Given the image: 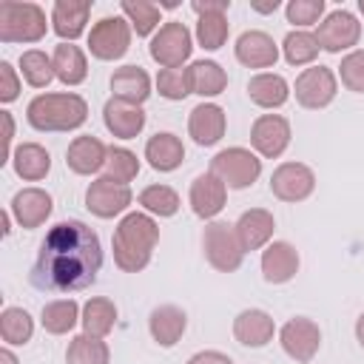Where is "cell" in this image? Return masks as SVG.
<instances>
[{
	"instance_id": "1",
	"label": "cell",
	"mask_w": 364,
	"mask_h": 364,
	"mask_svg": "<svg viewBox=\"0 0 364 364\" xmlns=\"http://www.w3.org/2000/svg\"><path fill=\"white\" fill-rule=\"evenodd\" d=\"M102 267L100 236L80 219L57 222L40 242L31 284L51 293H74L97 282Z\"/></svg>"
},
{
	"instance_id": "2",
	"label": "cell",
	"mask_w": 364,
	"mask_h": 364,
	"mask_svg": "<svg viewBox=\"0 0 364 364\" xmlns=\"http://www.w3.org/2000/svg\"><path fill=\"white\" fill-rule=\"evenodd\" d=\"M159 242V228L148 213H128L114 230V262L125 273H139L148 267L154 247Z\"/></svg>"
},
{
	"instance_id": "3",
	"label": "cell",
	"mask_w": 364,
	"mask_h": 364,
	"mask_svg": "<svg viewBox=\"0 0 364 364\" xmlns=\"http://www.w3.org/2000/svg\"><path fill=\"white\" fill-rule=\"evenodd\" d=\"M26 119L34 131H74L88 119V105L80 94H37L28 108Z\"/></svg>"
},
{
	"instance_id": "4",
	"label": "cell",
	"mask_w": 364,
	"mask_h": 364,
	"mask_svg": "<svg viewBox=\"0 0 364 364\" xmlns=\"http://www.w3.org/2000/svg\"><path fill=\"white\" fill-rule=\"evenodd\" d=\"M46 34V11L37 3H0V40L3 43H37Z\"/></svg>"
},
{
	"instance_id": "5",
	"label": "cell",
	"mask_w": 364,
	"mask_h": 364,
	"mask_svg": "<svg viewBox=\"0 0 364 364\" xmlns=\"http://www.w3.org/2000/svg\"><path fill=\"white\" fill-rule=\"evenodd\" d=\"M202 245H205V256H208L210 267H216L219 273H233V270L242 267L245 247H242L233 225H228V222H210L205 228Z\"/></svg>"
},
{
	"instance_id": "6",
	"label": "cell",
	"mask_w": 364,
	"mask_h": 364,
	"mask_svg": "<svg viewBox=\"0 0 364 364\" xmlns=\"http://www.w3.org/2000/svg\"><path fill=\"white\" fill-rule=\"evenodd\" d=\"M210 173H216L228 188H247L262 173V159L247 148H225L210 159Z\"/></svg>"
},
{
	"instance_id": "7",
	"label": "cell",
	"mask_w": 364,
	"mask_h": 364,
	"mask_svg": "<svg viewBox=\"0 0 364 364\" xmlns=\"http://www.w3.org/2000/svg\"><path fill=\"white\" fill-rule=\"evenodd\" d=\"M131 48V23L122 17H102L91 26L88 51L97 60H119Z\"/></svg>"
},
{
	"instance_id": "8",
	"label": "cell",
	"mask_w": 364,
	"mask_h": 364,
	"mask_svg": "<svg viewBox=\"0 0 364 364\" xmlns=\"http://www.w3.org/2000/svg\"><path fill=\"white\" fill-rule=\"evenodd\" d=\"M191 51H193L191 31H188V26L179 23V20L165 23V26L154 34V40H151V57H154L159 65H165V68H179V65L191 57Z\"/></svg>"
},
{
	"instance_id": "9",
	"label": "cell",
	"mask_w": 364,
	"mask_h": 364,
	"mask_svg": "<svg viewBox=\"0 0 364 364\" xmlns=\"http://www.w3.org/2000/svg\"><path fill=\"white\" fill-rule=\"evenodd\" d=\"M336 91H338V82L327 65H310L296 77V100L310 111L330 105L336 100Z\"/></svg>"
},
{
	"instance_id": "10",
	"label": "cell",
	"mask_w": 364,
	"mask_h": 364,
	"mask_svg": "<svg viewBox=\"0 0 364 364\" xmlns=\"http://www.w3.org/2000/svg\"><path fill=\"white\" fill-rule=\"evenodd\" d=\"M131 188L111 176H100L85 191V208L100 219H114L131 205Z\"/></svg>"
},
{
	"instance_id": "11",
	"label": "cell",
	"mask_w": 364,
	"mask_h": 364,
	"mask_svg": "<svg viewBox=\"0 0 364 364\" xmlns=\"http://www.w3.org/2000/svg\"><path fill=\"white\" fill-rule=\"evenodd\" d=\"M279 341H282V350L299 361V364H307L313 361V355L318 353V344H321V330L313 318H304V316H296L290 318L282 333H279Z\"/></svg>"
},
{
	"instance_id": "12",
	"label": "cell",
	"mask_w": 364,
	"mask_h": 364,
	"mask_svg": "<svg viewBox=\"0 0 364 364\" xmlns=\"http://www.w3.org/2000/svg\"><path fill=\"white\" fill-rule=\"evenodd\" d=\"M316 173L301 162H282L270 176V191L282 202H301L313 193Z\"/></svg>"
},
{
	"instance_id": "13",
	"label": "cell",
	"mask_w": 364,
	"mask_h": 364,
	"mask_svg": "<svg viewBox=\"0 0 364 364\" xmlns=\"http://www.w3.org/2000/svg\"><path fill=\"white\" fill-rule=\"evenodd\" d=\"M358 37H361V23H358L350 11H344V9L330 11V14L318 23V31H316L318 46H321L324 51H333V54H338V51H344V48H353V46L358 43Z\"/></svg>"
},
{
	"instance_id": "14",
	"label": "cell",
	"mask_w": 364,
	"mask_h": 364,
	"mask_svg": "<svg viewBox=\"0 0 364 364\" xmlns=\"http://www.w3.org/2000/svg\"><path fill=\"white\" fill-rule=\"evenodd\" d=\"M250 142L262 156L276 159L290 145V122L279 114H262L250 128Z\"/></svg>"
},
{
	"instance_id": "15",
	"label": "cell",
	"mask_w": 364,
	"mask_h": 364,
	"mask_svg": "<svg viewBox=\"0 0 364 364\" xmlns=\"http://www.w3.org/2000/svg\"><path fill=\"white\" fill-rule=\"evenodd\" d=\"M191 210L199 216V219H213L222 208H225V199H228V185L216 176V173H199L193 182H191Z\"/></svg>"
},
{
	"instance_id": "16",
	"label": "cell",
	"mask_w": 364,
	"mask_h": 364,
	"mask_svg": "<svg viewBox=\"0 0 364 364\" xmlns=\"http://www.w3.org/2000/svg\"><path fill=\"white\" fill-rule=\"evenodd\" d=\"M51 196L43 188H23L20 193H14L11 199V216L17 219L20 228L31 230L40 228L48 216H51Z\"/></svg>"
},
{
	"instance_id": "17",
	"label": "cell",
	"mask_w": 364,
	"mask_h": 364,
	"mask_svg": "<svg viewBox=\"0 0 364 364\" xmlns=\"http://www.w3.org/2000/svg\"><path fill=\"white\" fill-rule=\"evenodd\" d=\"M233 230H236V236H239V242H242V247L247 253V250H259V247H264L270 242V236L276 230V222H273V213L270 210L250 208V210H245L236 219Z\"/></svg>"
},
{
	"instance_id": "18",
	"label": "cell",
	"mask_w": 364,
	"mask_h": 364,
	"mask_svg": "<svg viewBox=\"0 0 364 364\" xmlns=\"http://www.w3.org/2000/svg\"><path fill=\"white\" fill-rule=\"evenodd\" d=\"M236 60L247 68H270L279 60V48L264 31H245L236 40Z\"/></svg>"
},
{
	"instance_id": "19",
	"label": "cell",
	"mask_w": 364,
	"mask_h": 364,
	"mask_svg": "<svg viewBox=\"0 0 364 364\" xmlns=\"http://www.w3.org/2000/svg\"><path fill=\"white\" fill-rule=\"evenodd\" d=\"M88 14H91L88 0H57L51 9V28L57 31V37L71 43L85 31Z\"/></svg>"
},
{
	"instance_id": "20",
	"label": "cell",
	"mask_w": 364,
	"mask_h": 364,
	"mask_svg": "<svg viewBox=\"0 0 364 364\" xmlns=\"http://www.w3.org/2000/svg\"><path fill=\"white\" fill-rule=\"evenodd\" d=\"M188 134L196 145H216L225 136V111L213 102H202L188 117Z\"/></svg>"
},
{
	"instance_id": "21",
	"label": "cell",
	"mask_w": 364,
	"mask_h": 364,
	"mask_svg": "<svg viewBox=\"0 0 364 364\" xmlns=\"http://www.w3.org/2000/svg\"><path fill=\"white\" fill-rule=\"evenodd\" d=\"M102 119H105V128L119 139H134L145 128V111L122 100H108L102 108Z\"/></svg>"
},
{
	"instance_id": "22",
	"label": "cell",
	"mask_w": 364,
	"mask_h": 364,
	"mask_svg": "<svg viewBox=\"0 0 364 364\" xmlns=\"http://www.w3.org/2000/svg\"><path fill=\"white\" fill-rule=\"evenodd\" d=\"M299 270V253L290 242H273L267 245V250L262 253V273L264 282L270 284H284L296 276Z\"/></svg>"
},
{
	"instance_id": "23",
	"label": "cell",
	"mask_w": 364,
	"mask_h": 364,
	"mask_svg": "<svg viewBox=\"0 0 364 364\" xmlns=\"http://www.w3.org/2000/svg\"><path fill=\"white\" fill-rule=\"evenodd\" d=\"M188 327V316L182 307L176 304H162L156 310H151V318H148V330H151V338L159 344V347H173L182 333Z\"/></svg>"
},
{
	"instance_id": "24",
	"label": "cell",
	"mask_w": 364,
	"mask_h": 364,
	"mask_svg": "<svg viewBox=\"0 0 364 364\" xmlns=\"http://www.w3.org/2000/svg\"><path fill=\"white\" fill-rule=\"evenodd\" d=\"M111 91L114 100H122L128 105H142L151 97V77L139 65H122L111 74Z\"/></svg>"
},
{
	"instance_id": "25",
	"label": "cell",
	"mask_w": 364,
	"mask_h": 364,
	"mask_svg": "<svg viewBox=\"0 0 364 364\" xmlns=\"http://www.w3.org/2000/svg\"><path fill=\"white\" fill-rule=\"evenodd\" d=\"M105 159H108V148L97 136H77L68 145V154H65L68 168L80 176L97 173L100 168H105Z\"/></svg>"
},
{
	"instance_id": "26",
	"label": "cell",
	"mask_w": 364,
	"mask_h": 364,
	"mask_svg": "<svg viewBox=\"0 0 364 364\" xmlns=\"http://www.w3.org/2000/svg\"><path fill=\"white\" fill-rule=\"evenodd\" d=\"M273 330H276V327H273L270 313L256 310V307L242 310V313L233 318V336H236V341L245 344V347H264V344L273 338Z\"/></svg>"
},
{
	"instance_id": "27",
	"label": "cell",
	"mask_w": 364,
	"mask_h": 364,
	"mask_svg": "<svg viewBox=\"0 0 364 364\" xmlns=\"http://www.w3.org/2000/svg\"><path fill=\"white\" fill-rule=\"evenodd\" d=\"M145 159L154 171H176L185 159V148H182V139L162 131V134H154L148 142H145Z\"/></svg>"
},
{
	"instance_id": "28",
	"label": "cell",
	"mask_w": 364,
	"mask_h": 364,
	"mask_svg": "<svg viewBox=\"0 0 364 364\" xmlns=\"http://www.w3.org/2000/svg\"><path fill=\"white\" fill-rule=\"evenodd\" d=\"M54 74L60 82L65 85H80L85 77H88V63H85V54L80 51V46L74 43H60L54 48Z\"/></svg>"
},
{
	"instance_id": "29",
	"label": "cell",
	"mask_w": 364,
	"mask_h": 364,
	"mask_svg": "<svg viewBox=\"0 0 364 364\" xmlns=\"http://www.w3.org/2000/svg\"><path fill=\"white\" fill-rule=\"evenodd\" d=\"M247 94L259 108H282L290 97V85L282 74H256L247 82Z\"/></svg>"
},
{
	"instance_id": "30",
	"label": "cell",
	"mask_w": 364,
	"mask_h": 364,
	"mask_svg": "<svg viewBox=\"0 0 364 364\" xmlns=\"http://www.w3.org/2000/svg\"><path fill=\"white\" fill-rule=\"evenodd\" d=\"M11 162H14L17 176L26 179V182L43 179V176L48 173V168H51L48 151H46L43 145H37V142H23V145H17L14 154H11Z\"/></svg>"
},
{
	"instance_id": "31",
	"label": "cell",
	"mask_w": 364,
	"mask_h": 364,
	"mask_svg": "<svg viewBox=\"0 0 364 364\" xmlns=\"http://www.w3.org/2000/svg\"><path fill=\"white\" fill-rule=\"evenodd\" d=\"M188 74H191V91L199 94V97H216V94H222L225 85H228L225 68H222L219 63H213V60H199V63H193V65L188 68Z\"/></svg>"
},
{
	"instance_id": "32",
	"label": "cell",
	"mask_w": 364,
	"mask_h": 364,
	"mask_svg": "<svg viewBox=\"0 0 364 364\" xmlns=\"http://www.w3.org/2000/svg\"><path fill=\"white\" fill-rule=\"evenodd\" d=\"M80 321H82V333H91V336H100L102 338L117 324V307H114L111 299H102V296L88 299L85 307H82Z\"/></svg>"
},
{
	"instance_id": "33",
	"label": "cell",
	"mask_w": 364,
	"mask_h": 364,
	"mask_svg": "<svg viewBox=\"0 0 364 364\" xmlns=\"http://www.w3.org/2000/svg\"><path fill=\"white\" fill-rule=\"evenodd\" d=\"M65 361L68 364H108L111 361V350L100 336L80 333V336H74L68 341Z\"/></svg>"
},
{
	"instance_id": "34",
	"label": "cell",
	"mask_w": 364,
	"mask_h": 364,
	"mask_svg": "<svg viewBox=\"0 0 364 364\" xmlns=\"http://www.w3.org/2000/svg\"><path fill=\"white\" fill-rule=\"evenodd\" d=\"M40 321L46 327V333L51 336H63L68 330H74V324L80 321V307L74 299H57V301H48L40 313Z\"/></svg>"
},
{
	"instance_id": "35",
	"label": "cell",
	"mask_w": 364,
	"mask_h": 364,
	"mask_svg": "<svg viewBox=\"0 0 364 364\" xmlns=\"http://www.w3.org/2000/svg\"><path fill=\"white\" fill-rule=\"evenodd\" d=\"M20 71L26 77V82L34 85V88H46L57 77L51 57L46 51H40V48H31V51H23L20 54Z\"/></svg>"
},
{
	"instance_id": "36",
	"label": "cell",
	"mask_w": 364,
	"mask_h": 364,
	"mask_svg": "<svg viewBox=\"0 0 364 364\" xmlns=\"http://www.w3.org/2000/svg\"><path fill=\"white\" fill-rule=\"evenodd\" d=\"M34 333V318L23 307H6L0 313V336L6 344H26Z\"/></svg>"
},
{
	"instance_id": "37",
	"label": "cell",
	"mask_w": 364,
	"mask_h": 364,
	"mask_svg": "<svg viewBox=\"0 0 364 364\" xmlns=\"http://www.w3.org/2000/svg\"><path fill=\"white\" fill-rule=\"evenodd\" d=\"M119 9L128 17V23L136 31V37H148L159 26V6L156 3H148V0H122Z\"/></svg>"
},
{
	"instance_id": "38",
	"label": "cell",
	"mask_w": 364,
	"mask_h": 364,
	"mask_svg": "<svg viewBox=\"0 0 364 364\" xmlns=\"http://www.w3.org/2000/svg\"><path fill=\"white\" fill-rule=\"evenodd\" d=\"M282 48H284V60L290 63V65H307V63H313L316 57H318V40H316V34H310V31H290L287 37H284V43H282Z\"/></svg>"
},
{
	"instance_id": "39",
	"label": "cell",
	"mask_w": 364,
	"mask_h": 364,
	"mask_svg": "<svg viewBox=\"0 0 364 364\" xmlns=\"http://www.w3.org/2000/svg\"><path fill=\"white\" fill-rule=\"evenodd\" d=\"M139 205L156 216H173L179 210V193L168 185H148L139 193Z\"/></svg>"
},
{
	"instance_id": "40",
	"label": "cell",
	"mask_w": 364,
	"mask_h": 364,
	"mask_svg": "<svg viewBox=\"0 0 364 364\" xmlns=\"http://www.w3.org/2000/svg\"><path fill=\"white\" fill-rule=\"evenodd\" d=\"M228 31H230V26H228L225 14H202L199 23H196V40L208 51L222 48L225 40H228Z\"/></svg>"
},
{
	"instance_id": "41",
	"label": "cell",
	"mask_w": 364,
	"mask_h": 364,
	"mask_svg": "<svg viewBox=\"0 0 364 364\" xmlns=\"http://www.w3.org/2000/svg\"><path fill=\"white\" fill-rule=\"evenodd\" d=\"M136 173H139V159H136V154H131L128 148H108L105 176H111V179L128 185Z\"/></svg>"
},
{
	"instance_id": "42",
	"label": "cell",
	"mask_w": 364,
	"mask_h": 364,
	"mask_svg": "<svg viewBox=\"0 0 364 364\" xmlns=\"http://www.w3.org/2000/svg\"><path fill=\"white\" fill-rule=\"evenodd\" d=\"M156 91L165 97V100H185L191 91V74L188 68H162L159 77H156Z\"/></svg>"
},
{
	"instance_id": "43",
	"label": "cell",
	"mask_w": 364,
	"mask_h": 364,
	"mask_svg": "<svg viewBox=\"0 0 364 364\" xmlns=\"http://www.w3.org/2000/svg\"><path fill=\"white\" fill-rule=\"evenodd\" d=\"M338 74H341L344 88H350V91H355V94H364V48L350 51V54L341 60Z\"/></svg>"
},
{
	"instance_id": "44",
	"label": "cell",
	"mask_w": 364,
	"mask_h": 364,
	"mask_svg": "<svg viewBox=\"0 0 364 364\" xmlns=\"http://www.w3.org/2000/svg\"><path fill=\"white\" fill-rule=\"evenodd\" d=\"M284 11H287V23H293V26H313L324 14V0H290Z\"/></svg>"
},
{
	"instance_id": "45",
	"label": "cell",
	"mask_w": 364,
	"mask_h": 364,
	"mask_svg": "<svg viewBox=\"0 0 364 364\" xmlns=\"http://www.w3.org/2000/svg\"><path fill=\"white\" fill-rule=\"evenodd\" d=\"M20 97V80H17V71L11 68V63H0V100L3 102H11Z\"/></svg>"
},
{
	"instance_id": "46",
	"label": "cell",
	"mask_w": 364,
	"mask_h": 364,
	"mask_svg": "<svg viewBox=\"0 0 364 364\" xmlns=\"http://www.w3.org/2000/svg\"><path fill=\"white\" fill-rule=\"evenodd\" d=\"M191 9L202 17V14H225L230 9V0H193Z\"/></svg>"
},
{
	"instance_id": "47",
	"label": "cell",
	"mask_w": 364,
	"mask_h": 364,
	"mask_svg": "<svg viewBox=\"0 0 364 364\" xmlns=\"http://www.w3.org/2000/svg\"><path fill=\"white\" fill-rule=\"evenodd\" d=\"M188 364H233V361L225 353H219V350H202V353L191 355Z\"/></svg>"
},
{
	"instance_id": "48",
	"label": "cell",
	"mask_w": 364,
	"mask_h": 364,
	"mask_svg": "<svg viewBox=\"0 0 364 364\" xmlns=\"http://www.w3.org/2000/svg\"><path fill=\"white\" fill-rule=\"evenodd\" d=\"M0 117H3V125H6V136H3V159L0 162H9L11 159V136H14V119H11V114L9 111H0Z\"/></svg>"
},
{
	"instance_id": "49",
	"label": "cell",
	"mask_w": 364,
	"mask_h": 364,
	"mask_svg": "<svg viewBox=\"0 0 364 364\" xmlns=\"http://www.w3.org/2000/svg\"><path fill=\"white\" fill-rule=\"evenodd\" d=\"M253 6V11H259V14H270V11H276L279 9V0H267V3H250Z\"/></svg>"
},
{
	"instance_id": "50",
	"label": "cell",
	"mask_w": 364,
	"mask_h": 364,
	"mask_svg": "<svg viewBox=\"0 0 364 364\" xmlns=\"http://www.w3.org/2000/svg\"><path fill=\"white\" fill-rule=\"evenodd\" d=\"M355 338H358V344L364 347V313H361L358 321H355Z\"/></svg>"
},
{
	"instance_id": "51",
	"label": "cell",
	"mask_w": 364,
	"mask_h": 364,
	"mask_svg": "<svg viewBox=\"0 0 364 364\" xmlns=\"http://www.w3.org/2000/svg\"><path fill=\"white\" fill-rule=\"evenodd\" d=\"M0 364H17V358H14V353L6 347V350H0Z\"/></svg>"
},
{
	"instance_id": "52",
	"label": "cell",
	"mask_w": 364,
	"mask_h": 364,
	"mask_svg": "<svg viewBox=\"0 0 364 364\" xmlns=\"http://www.w3.org/2000/svg\"><path fill=\"white\" fill-rule=\"evenodd\" d=\"M176 6H179L176 0H162V3H159V9H176Z\"/></svg>"
},
{
	"instance_id": "53",
	"label": "cell",
	"mask_w": 364,
	"mask_h": 364,
	"mask_svg": "<svg viewBox=\"0 0 364 364\" xmlns=\"http://www.w3.org/2000/svg\"><path fill=\"white\" fill-rule=\"evenodd\" d=\"M358 9H361V14H364V0H358Z\"/></svg>"
}]
</instances>
